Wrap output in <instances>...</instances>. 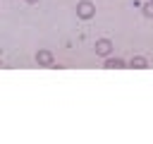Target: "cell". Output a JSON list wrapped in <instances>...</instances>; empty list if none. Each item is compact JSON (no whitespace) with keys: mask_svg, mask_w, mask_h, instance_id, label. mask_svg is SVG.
Returning <instances> with one entry per match:
<instances>
[{"mask_svg":"<svg viewBox=\"0 0 153 144\" xmlns=\"http://www.w3.org/2000/svg\"><path fill=\"white\" fill-rule=\"evenodd\" d=\"M76 14H79L81 19H91V17L96 14V5L88 2V0H81V2L76 5Z\"/></svg>","mask_w":153,"mask_h":144,"instance_id":"obj_1","label":"cell"},{"mask_svg":"<svg viewBox=\"0 0 153 144\" xmlns=\"http://www.w3.org/2000/svg\"><path fill=\"white\" fill-rule=\"evenodd\" d=\"M110 50H112V43L108 41V38H100V41H96V53L98 55H110Z\"/></svg>","mask_w":153,"mask_h":144,"instance_id":"obj_2","label":"cell"},{"mask_svg":"<svg viewBox=\"0 0 153 144\" xmlns=\"http://www.w3.org/2000/svg\"><path fill=\"white\" fill-rule=\"evenodd\" d=\"M36 62L43 65V67L53 65V53H50V50H38V53H36Z\"/></svg>","mask_w":153,"mask_h":144,"instance_id":"obj_3","label":"cell"},{"mask_svg":"<svg viewBox=\"0 0 153 144\" xmlns=\"http://www.w3.org/2000/svg\"><path fill=\"white\" fill-rule=\"evenodd\" d=\"M105 67H108V70H122V67H124V60H120V58H108V60H105Z\"/></svg>","mask_w":153,"mask_h":144,"instance_id":"obj_4","label":"cell"},{"mask_svg":"<svg viewBox=\"0 0 153 144\" xmlns=\"http://www.w3.org/2000/svg\"><path fill=\"white\" fill-rule=\"evenodd\" d=\"M129 67L143 70V67H148V60H146V58H141V55H136V58H131V60H129Z\"/></svg>","mask_w":153,"mask_h":144,"instance_id":"obj_5","label":"cell"},{"mask_svg":"<svg viewBox=\"0 0 153 144\" xmlns=\"http://www.w3.org/2000/svg\"><path fill=\"white\" fill-rule=\"evenodd\" d=\"M143 14H146V17H153V0H148V2L143 5Z\"/></svg>","mask_w":153,"mask_h":144,"instance_id":"obj_6","label":"cell"},{"mask_svg":"<svg viewBox=\"0 0 153 144\" xmlns=\"http://www.w3.org/2000/svg\"><path fill=\"white\" fill-rule=\"evenodd\" d=\"M26 2H31V5H33V2H38V0H26Z\"/></svg>","mask_w":153,"mask_h":144,"instance_id":"obj_7","label":"cell"}]
</instances>
